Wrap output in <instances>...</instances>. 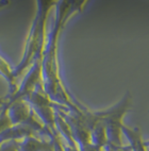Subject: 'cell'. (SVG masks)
<instances>
[{
  "instance_id": "12",
  "label": "cell",
  "mask_w": 149,
  "mask_h": 151,
  "mask_svg": "<svg viewBox=\"0 0 149 151\" xmlns=\"http://www.w3.org/2000/svg\"><path fill=\"white\" fill-rule=\"evenodd\" d=\"M49 151H53V149H52V150H49Z\"/></svg>"
},
{
  "instance_id": "3",
  "label": "cell",
  "mask_w": 149,
  "mask_h": 151,
  "mask_svg": "<svg viewBox=\"0 0 149 151\" xmlns=\"http://www.w3.org/2000/svg\"><path fill=\"white\" fill-rule=\"evenodd\" d=\"M131 104H132V96L130 93H127L118 103L107 110L98 111L101 122L104 124L106 127L109 143L107 148L115 150L124 147L122 140V128L124 126L122 119L128 113V111L130 110Z\"/></svg>"
},
{
  "instance_id": "1",
  "label": "cell",
  "mask_w": 149,
  "mask_h": 151,
  "mask_svg": "<svg viewBox=\"0 0 149 151\" xmlns=\"http://www.w3.org/2000/svg\"><path fill=\"white\" fill-rule=\"evenodd\" d=\"M83 2L57 1L54 6V20L50 32L47 35L42 62V85L54 103L71 112H79L83 104L75 99L62 81L59 65V41L63 28L73 13L80 11Z\"/></svg>"
},
{
  "instance_id": "11",
  "label": "cell",
  "mask_w": 149,
  "mask_h": 151,
  "mask_svg": "<svg viewBox=\"0 0 149 151\" xmlns=\"http://www.w3.org/2000/svg\"><path fill=\"white\" fill-rule=\"evenodd\" d=\"M4 102H6V99H4V97L0 98V106H2V105L4 104Z\"/></svg>"
},
{
  "instance_id": "6",
  "label": "cell",
  "mask_w": 149,
  "mask_h": 151,
  "mask_svg": "<svg viewBox=\"0 0 149 151\" xmlns=\"http://www.w3.org/2000/svg\"><path fill=\"white\" fill-rule=\"evenodd\" d=\"M53 148V139H42L38 136H30L18 142L19 151H49Z\"/></svg>"
},
{
  "instance_id": "4",
  "label": "cell",
  "mask_w": 149,
  "mask_h": 151,
  "mask_svg": "<svg viewBox=\"0 0 149 151\" xmlns=\"http://www.w3.org/2000/svg\"><path fill=\"white\" fill-rule=\"evenodd\" d=\"M3 106L6 108V112L13 126L24 124L32 129L37 135L47 136L50 139L53 138L49 130L45 127V124L41 122V119L36 116V114L34 113V111L32 110L27 100H14L9 105H3Z\"/></svg>"
},
{
  "instance_id": "5",
  "label": "cell",
  "mask_w": 149,
  "mask_h": 151,
  "mask_svg": "<svg viewBox=\"0 0 149 151\" xmlns=\"http://www.w3.org/2000/svg\"><path fill=\"white\" fill-rule=\"evenodd\" d=\"M24 100L29 102L36 116L41 119V122L45 124V127L49 130L52 136H55L58 131L55 127L57 113L54 110V102L47 96L43 85H40L34 92L24 98Z\"/></svg>"
},
{
  "instance_id": "9",
  "label": "cell",
  "mask_w": 149,
  "mask_h": 151,
  "mask_svg": "<svg viewBox=\"0 0 149 151\" xmlns=\"http://www.w3.org/2000/svg\"><path fill=\"white\" fill-rule=\"evenodd\" d=\"M0 151H19L18 142H16V140L4 142L0 146Z\"/></svg>"
},
{
  "instance_id": "13",
  "label": "cell",
  "mask_w": 149,
  "mask_h": 151,
  "mask_svg": "<svg viewBox=\"0 0 149 151\" xmlns=\"http://www.w3.org/2000/svg\"><path fill=\"white\" fill-rule=\"evenodd\" d=\"M0 146H1V143H0Z\"/></svg>"
},
{
  "instance_id": "10",
  "label": "cell",
  "mask_w": 149,
  "mask_h": 151,
  "mask_svg": "<svg viewBox=\"0 0 149 151\" xmlns=\"http://www.w3.org/2000/svg\"><path fill=\"white\" fill-rule=\"evenodd\" d=\"M10 1H6V0H0V10L3 8H6V6H8L9 4H10Z\"/></svg>"
},
{
  "instance_id": "8",
  "label": "cell",
  "mask_w": 149,
  "mask_h": 151,
  "mask_svg": "<svg viewBox=\"0 0 149 151\" xmlns=\"http://www.w3.org/2000/svg\"><path fill=\"white\" fill-rule=\"evenodd\" d=\"M11 120H10V117L8 115V112H6V108L4 106H0V133H2L3 131H6L8 128L12 127Z\"/></svg>"
},
{
  "instance_id": "2",
  "label": "cell",
  "mask_w": 149,
  "mask_h": 151,
  "mask_svg": "<svg viewBox=\"0 0 149 151\" xmlns=\"http://www.w3.org/2000/svg\"><path fill=\"white\" fill-rule=\"evenodd\" d=\"M57 1H36V13L28 33L24 51L20 62L13 68L17 84L36 60L43 57L47 41V27L50 13L53 11ZM18 86V85H17Z\"/></svg>"
},
{
  "instance_id": "7",
  "label": "cell",
  "mask_w": 149,
  "mask_h": 151,
  "mask_svg": "<svg viewBox=\"0 0 149 151\" xmlns=\"http://www.w3.org/2000/svg\"><path fill=\"white\" fill-rule=\"evenodd\" d=\"M122 134L128 138L129 151H148L147 144L144 140L141 130L138 128H130L124 124L122 128Z\"/></svg>"
}]
</instances>
